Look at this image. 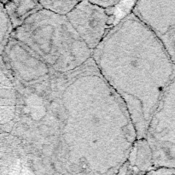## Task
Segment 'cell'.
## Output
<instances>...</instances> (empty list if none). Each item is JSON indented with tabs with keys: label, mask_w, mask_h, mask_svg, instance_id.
I'll list each match as a JSON object with an SVG mask.
<instances>
[{
	"label": "cell",
	"mask_w": 175,
	"mask_h": 175,
	"mask_svg": "<svg viewBox=\"0 0 175 175\" xmlns=\"http://www.w3.org/2000/svg\"><path fill=\"white\" fill-rule=\"evenodd\" d=\"M10 38L33 51L54 73H70L88 62L91 50L66 16L40 9L12 31Z\"/></svg>",
	"instance_id": "6da1fadb"
},
{
	"label": "cell",
	"mask_w": 175,
	"mask_h": 175,
	"mask_svg": "<svg viewBox=\"0 0 175 175\" xmlns=\"http://www.w3.org/2000/svg\"><path fill=\"white\" fill-rule=\"evenodd\" d=\"M174 80L165 89L147 127L145 140L155 166H174Z\"/></svg>",
	"instance_id": "7a4b0ae2"
},
{
	"label": "cell",
	"mask_w": 175,
	"mask_h": 175,
	"mask_svg": "<svg viewBox=\"0 0 175 175\" xmlns=\"http://www.w3.org/2000/svg\"><path fill=\"white\" fill-rule=\"evenodd\" d=\"M131 13L157 38L174 62L175 0L138 1Z\"/></svg>",
	"instance_id": "3957f363"
},
{
	"label": "cell",
	"mask_w": 175,
	"mask_h": 175,
	"mask_svg": "<svg viewBox=\"0 0 175 175\" xmlns=\"http://www.w3.org/2000/svg\"><path fill=\"white\" fill-rule=\"evenodd\" d=\"M66 18L83 42L94 50L115 27L113 16L91 1H82L69 12Z\"/></svg>",
	"instance_id": "277c9868"
},
{
	"label": "cell",
	"mask_w": 175,
	"mask_h": 175,
	"mask_svg": "<svg viewBox=\"0 0 175 175\" xmlns=\"http://www.w3.org/2000/svg\"><path fill=\"white\" fill-rule=\"evenodd\" d=\"M16 103L17 94L14 79L0 56V133H11Z\"/></svg>",
	"instance_id": "5b68a950"
},
{
	"label": "cell",
	"mask_w": 175,
	"mask_h": 175,
	"mask_svg": "<svg viewBox=\"0 0 175 175\" xmlns=\"http://www.w3.org/2000/svg\"><path fill=\"white\" fill-rule=\"evenodd\" d=\"M3 4L12 29L21 27L34 13L42 9L38 1H1Z\"/></svg>",
	"instance_id": "8992f818"
},
{
	"label": "cell",
	"mask_w": 175,
	"mask_h": 175,
	"mask_svg": "<svg viewBox=\"0 0 175 175\" xmlns=\"http://www.w3.org/2000/svg\"><path fill=\"white\" fill-rule=\"evenodd\" d=\"M80 1H38L43 9L58 15L66 16L71 12Z\"/></svg>",
	"instance_id": "52a82bcc"
},
{
	"label": "cell",
	"mask_w": 175,
	"mask_h": 175,
	"mask_svg": "<svg viewBox=\"0 0 175 175\" xmlns=\"http://www.w3.org/2000/svg\"><path fill=\"white\" fill-rule=\"evenodd\" d=\"M12 31L13 29L3 4L0 1V56L3 53Z\"/></svg>",
	"instance_id": "ba28073f"
},
{
	"label": "cell",
	"mask_w": 175,
	"mask_h": 175,
	"mask_svg": "<svg viewBox=\"0 0 175 175\" xmlns=\"http://www.w3.org/2000/svg\"><path fill=\"white\" fill-rule=\"evenodd\" d=\"M93 4L103 9H109L114 6H115L116 4L119 3L120 1H115V0H113V1H110V0H98V1H91Z\"/></svg>",
	"instance_id": "9c48e42d"
}]
</instances>
